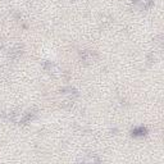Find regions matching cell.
<instances>
[{
    "label": "cell",
    "instance_id": "obj_1",
    "mask_svg": "<svg viewBox=\"0 0 164 164\" xmlns=\"http://www.w3.org/2000/svg\"><path fill=\"white\" fill-rule=\"evenodd\" d=\"M145 132H146V130H145V128H140V130H135V131H133V133H135V135H144Z\"/></svg>",
    "mask_w": 164,
    "mask_h": 164
}]
</instances>
